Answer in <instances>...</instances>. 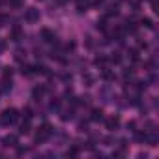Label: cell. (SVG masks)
I'll use <instances>...</instances> for the list:
<instances>
[{"label":"cell","instance_id":"6da1fadb","mask_svg":"<svg viewBox=\"0 0 159 159\" xmlns=\"http://www.w3.org/2000/svg\"><path fill=\"white\" fill-rule=\"evenodd\" d=\"M17 111L15 109H6V111H2V114H0V124L2 125H11V124H15V120H17Z\"/></svg>","mask_w":159,"mask_h":159},{"label":"cell","instance_id":"7a4b0ae2","mask_svg":"<svg viewBox=\"0 0 159 159\" xmlns=\"http://www.w3.org/2000/svg\"><path fill=\"white\" fill-rule=\"evenodd\" d=\"M51 135H52V127H51L49 124H43V125L38 129L36 142H45V140H49V139H51Z\"/></svg>","mask_w":159,"mask_h":159},{"label":"cell","instance_id":"3957f363","mask_svg":"<svg viewBox=\"0 0 159 159\" xmlns=\"http://www.w3.org/2000/svg\"><path fill=\"white\" fill-rule=\"evenodd\" d=\"M39 17H41V13H39V10H38V8H28V10H26V13H25V19H26V23H30V25L38 23V21H39Z\"/></svg>","mask_w":159,"mask_h":159},{"label":"cell","instance_id":"277c9868","mask_svg":"<svg viewBox=\"0 0 159 159\" xmlns=\"http://www.w3.org/2000/svg\"><path fill=\"white\" fill-rule=\"evenodd\" d=\"M41 38H43L45 43H52V41L56 39V34H54L52 30H49V28H43V30H41Z\"/></svg>","mask_w":159,"mask_h":159},{"label":"cell","instance_id":"5b68a950","mask_svg":"<svg viewBox=\"0 0 159 159\" xmlns=\"http://www.w3.org/2000/svg\"><path fill=\"white\" fill-rule=\"evenodd\" d=\"M107 129H111V131H114L116 127H118V124H120V118L118 116H111V118H107Z\"/></svg>","mask_w":159,"mask_h":159},{"label":"cell","instance_id":"8992f818","mask_svg":"<svg viewBox=\"0 0 159 159\" xmlns=\"http://www.w3.org/2000/svg\"><path fill=\"white\" fill-rule=\"evenodd\" d=\"M2 142H4V146H17V137L15 135H6L4 139H2Z\"/></svg>","mask_w":159,"mask_h":159},{"label":"cell","instance_id":"52a82bcc","mask_svg":"<svg viewBox=\"0 0 159 159\" xmlns=\"http://www.w3.org/2000/svg\"><path fill=\"white\" fill-rule=\"evenodd\" d=\"M11 39H13V41H21V39H23V30H21L19 26H13V30H11Z\"/></svg>","mask_w":159,"mask_h":159},{"label":"cell","instance_id":"ba28073f","mask_svg":"<svg viewBox=\"0 0 159 159\" xmlns=\"http://www.w3.org/2000/svg\"><path fill=\"white\" fill-rule=\"evenodd\" d=\"M90 120H92V122H99V120H103V111H101V109H94L92 114H90Z\"/></svg>","mask_w":159,"mask_h":159},{"label":"cell","instance_id":"9c48e42d","mask_svg":"<svg viewBox=\"0 0 159 159\" xmlns=\"http://www.w3.org/2000/svg\"><path fill=\"white\" fill-rule=\"evenodd\" d=\"M19 133H21V135H28V133H30V120H28V118H26V122L21 125Z\"/></svg>","mask_w":159,"mask_h":159},{"label":"cell","instance_id":"30bf717a","mask_svg":"<svg viewBox=\"0 0 159 159\" xmlns=\"http://www.w3.org/2000/svg\"><path fill=\"white\" fill-rule=\"evenodd\" d=\"M32 94H34V98H36V99H39V98H43V94H45V88H43V86H36Z\"/></svg>","mask_w":159,"mask_h":159},{"label":"cell","instance_id":"8fae6325","mask_svg":"<svg viewBox=\"0 0 159 159\" xmlns=\"http://www.w3.org/2000/svg\"><path fill=\"white\" fill-rule=\"evenodd\" d=\"M105 62H107V58H105V56H98V58L94 60V64H96V66H103Z\"/></svg>","mask_w":159,"mask_h":159},{"label":"cell","instance_id":"7c38bea8","mask_svg":"<svg viewBox=\"0 0 159 159\" xmlns=\"http://www.w3.org/2000/svg\"><path fill=\"white\" fill-rule=\"evenodd\" d=\"M142 25H144L146 28H153V23H152V19H142Z\"/></svg>","mask_w":159,"mask_h":159},{"label":"cell","instance_id":"4fadbf2b","mask_svg":"<svg viewBox=\"0 0 159 159\" xmlns=\"http://www.w3.org/2000/svg\"><path fill=\"white\" fill-rule=\"evenodd\" d=\"M103 77H105V79H107V81H112V79H114V75H112V73H111V71H107V69H105V71H103Z\"/></svg>","mask_w":159,"mask_h":159},{"label":"cell","instance_id":"5bb4252c","mask_svg":"<svg viewBox=\"0 0 159 159\" xmlns=\"http://www.w3.org/2000/svg\"><path fill=\"white\" fill-rule=\"evenodd\" d=\"M150 2H152V0H150Z\"/></svg>","mask_w":159,"mask_h":159}]
</instances>
